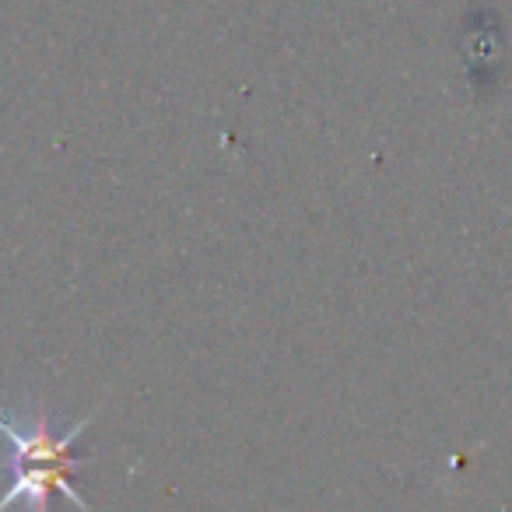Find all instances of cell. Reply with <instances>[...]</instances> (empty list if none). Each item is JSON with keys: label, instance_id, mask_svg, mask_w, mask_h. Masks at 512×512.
Returning <instances> with one entry per match:
<instances>
[{"label": "cell", "instance_id": "obj_1", "mask_svg": "<svg viewBox=\"0 0 512 512\" xmlns=\"http://www.w3.org/2000/svg\"><path fill=\"white\" fill-rule=\"evenodd\" d=\"M95 414H99V407L88 418H78L71 428H57L46 407H36V411L0 407V439L11 442V484L0 495V512H8L18 502L25 505V512H50V498L57 491L64 498H71L81 512H95L71 488V477L81 470L71 446L92 425Z\"/></svg>", "mask_w": 512, "mask_h": 512}]
</instances>
